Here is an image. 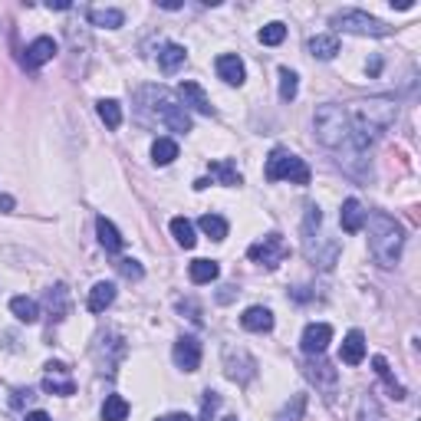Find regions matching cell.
Here are the masks:
<instances>
[{"instance_id":"cell-1","label":"cell","mask_w":421,"mask_h":421,"mask_svg":"<svg viewBox=\"0 0 421 421\" xmlns=\"http://www.w3.org/2000/svg\"><path fill=\"white\" fill-rule=\"evenodd\" d=\"M365 221H369V250H372V257H375V264L395 266L398 257H402V244H405L402 224L395 217L382 214V211L365 214Z\"/></svg>"},{"instance_id":"cell-2","label":"cell","mask_w":421,"mask_h":421,"mask_svg":"<svg viewBox=\"0 0 421 421\" xmlns=\"http://www.w3.org/2000/svg\"><path fill=\"white\" fill-rule=\"evenodd\" d=\"M138 103L145 105L158 122H162L165 129L172 132H191V115L188 109L181 105V99H175L172 93L165 86H145L138 89Z\"/></svg>"},{"instance_id":"cell-3","label":"cell","mask_w":421,"mask_h":421,"mask_svg":"<svg viewBox=\"0 0 421 421\" xmlns=\"http://www.w3.org/2000/svg\"><path fill=\"white\" fill-rule=\"evenodd\" d=\"M313 129L326 148H343L353 135V119L343 105H319L316 115H313Z\"/></svg>"},{"instance_id":"cell-4","label":"cell","mask_w":421,"mask_h":421,"mask_svg":"<svg viewBox=\"0 0 421 421\" xmlns=\"http://www.w3.org/2000/svg\"><path fill=\"white\" fill-rule=\"evenodd\" d=\"M395 119H398V103H395V99H385V95H378V99H369V103H362V105H359L353 129L365 132V135H369V129L385 132V129H392V125H395Z\"/></svg>"},{"instance_id":"cell-5","label":"cell","mask_w":421,"mask_h":421,"mask_svg":"<svg viewBox=\"0 0 421 421\" xmlns=\"http://www.w3.org/2000/svg\"><path fill=\"white\" fill-rule=\"evenodd\" d=\"M264 172H266V178H270V181L310 184V168H306V162H303V158H296L293 152H286V148H276V152H270Z\"/></svg>"},{"instance_id":"cell-6","label":"cell","mask_w":421,"mask_h":421,"mask_svg":"<svg viewBox=\"0 0 421 421\" xmlns=\"http://www.w3.org/2000/svg\"><path fill=\"white\" fill-rule=\"evenodd\" d=\"M333 26L336 30H345V33H355V36H388L392 26L382 24L378 17L365 14V10H343L333 17Z\"/></svg>"},{"instance_id":"cell-7","label":"cell","mask_w":421,"mask_h":421,"mask_svg":"<svg viewBox=\"0 0 421 421\" xmlns=\"http://www.w3.org/2000/svg\"><path fill=\"white\" fill-rule=\"evenodd\" d=\"M224 372L237 385H247L250 378L257 375V359L247 349H241V345H224Z\"/></svg>"},{"instance_id":"cell-8","label":"cell","mask_w":421,"mask_h":421,"mask_svg":"<svg viewBox=\"0 0 421 421\" xmlns=\"http://www.w3.org/2000/svg\"><path fill=\"white\" fill-rule=\"evenodd\" d=\"M286 254H290V247L284 244L280 234H266L264 241H257L247 250V257L254 260V264H264V266H280L286 260Z\"/></svg>"},{"instance_id":"cell-9","label":"cell","mask_w":421,"mask_h":421,"mask_svg":"<svg viewBox=\"0 0 421 421\" xmlns=\"http://www.w3.org/2000/svg\"><path fill=\"white\" fill-rule=\"evenodd\" d=\"M43 392H50V395H63V398L76 392V382H73V375H69V369L63 365V362H50V365H46Z\"/></svg>"},{"instance_id":"cell-10","label":"cell","mask_w":421,"mask_h":421,"mask_svg":"<svg viewBox=\"0 0 421 421\" xmlns=\"http://www.w3.org/2000/svg\"><path fill=\"white\" fill-rule=\"evenodd\" d=\"M175 365L181 372H198L201 365V343L194 336H181L178 343H175Z\"/></svg>"},{"instance_id":"cell-11","label":"cell","mask_w":421,"mask_h":421,"mask_svg":"<svg viewBox=\"0 0 421 421\" xmlns=\"http://www.w3.org/2000/svg\"><path fill=\"white\" fill-rule=\"evenodd\" d=\"M329 339H333V326H326V323H310V326L303 329V353L306 355H323L326 353Z\"/></svg>"},{"instance_id":"cell-12","label":"cell","mask_w":421,"mask_h":421,"mask_svg":"<svg viewBox=\"0 0 421 421\" xmlns=\"http://www.w3.org/2000/svg\"><path fill=\"white\" fill-rule=\"evenodd\" d=\"M53 56H56V40H53V36H36L24 53V66L26 69H40L43 63H50Z\"/></svg>"},{"instance_id":"cell-13","label":"cell","mask_w":421,"mask_h":421,"mask_svg":"<svg viewBox=\"0 0 421 421\" xmlns=\"http://www.w3.org/2000/svg\"><path fill=\"white\" fill-rule=\"evenodd\" d=\"M178 99H181V105H191V109L201 112V115H214V105H211L207 93L198 86V83H191V79L178 86Z\"/></svg>"},{"instance_id":"cell-14","label":"cell","mask_w":421,"mask_h":421,"mask_svg":"<svg viewBox=\"0 0 421 421\" xmlns=\"http://www.w3.org/2000/svg\"><path fill=\"white\" fill-rule=\"evenodd\" d=\"M365 207H362L359 198H345L343 201V211H339V224H343L345 234H359L362 227H365Z\"/></svg>"},{"instance_id":"cell-15","label":"cell","mask_w":421,"mask_h":421,"mask_svg":"<svg viewBox=\"0 0 421 421\" xmlns=\"http://www.w3.org/2000/svg\"><path fill=\"white\" fill-rule=\"evenodd\" d=\"M306 375H310L313 382H316V385L326 392V398L336 395V385H339V372H336L329 362L313 359V362H310V369H306Z\"/></svg>"},{"instance_id":"cell-16","label":"cell","mask_w":421,"mask_h":421,"mask_svg":"<svg viewBox=\"0 0 421 421\" xmlns=\"http://www.w3.org/2000/svg\"><path fill=\"white\" fill-rule=\"evenodd\" d=\"M109 343L112 345H105V339H103V343L95 345V359H99V369L112 375V372H115V362L125 355V343H122V336H112Z\"/></svg>"},{"instance_id":"cell-17","label":"cell","mask_w":421,"mask_h":421,"mask_svg":"<svg viewBox=\"0 0 421 421\" xmlns=\"http://www.w3.org/2000/svg\"><path fill=\"white\" fill-rule=\"evenodd\" d=\"M217 76L227 83V86H241L244 83V63L241 56H234V53H224V56H217Z\"/></svg>"},{"instance_id":"cell-18","label":"cell","mask_w":421,"mask_h":421,"mask_svg":"<svg viewBox=\"0 0 421 421\" xmlns=\"http://www.w3.org/2000/svg\"><path fill=\"white\" fill-rule=\"evenodd\" d=\"M241 326L250 329V333H270L274 329V313L266 310V306H250L241 316Z\"/></svg>"},{"instance_id":"cell-19","label":"cell","mask_w":421,"mask_h":421,"mask_svg":"<svg viewBox=\"0 0 421 421\" xmlns=\"http://www.w3.org/2000/svg\"><path fill=\"white\" fill-rule=\"evenodd\" d=\"M339 359H343L345 365H359V362L365 359V336H362L359 329H353V333L345 336V343H343V353H339Z\"/></svg>"},{"instance_id":"cell-20","label":"cell","mask_w":421,"mask_h":421,"mask_svg":"<svg viewBox=\"0 0 421 421\" xmlns=\"http://www.w3.org/2000/svg\"><path fill=\"white\" fill-rule=\"evenodd\" d=\"M184 60H188V53L178 43H165L162 50H158V66H162V73H178V69L184 66Z\"/></svg>"},{"instance_id":"cell-21","label":"cell","mask_w":421,"mask_h":421,"mask_svg":"<svg viewBox=\"0 0 421 421\" xmlns=\"http://www.w3.org/2000/svg\"><path fill=\"white\" fill-rule=\"evenodd\" d=\"M112 300H115V284H109V280L95 284L89 290V313H105L112 306Z\"/></svg>"},{"instance_id":"cell-22","label":"cell","mask_w":421,"mask_h":421,"mask_svg":"<svg viewBox=\"0 0 421 421\" xmlns=\"http://www.w3.org/2000/svg\"><path fill=\"white\" fill-rule=\"evenodd\" d=\"M89 24L93 26H105V30H119L125 24V14L115 7H93L89 10Z\"/></svg>"},{"instance_id":"cell-23","label":"cell","mask_w":421,"mask_h":421,"mask_svg":"<svg viewBox=\"0 0 421 421\" xmlns=\"http://www.w3.org/2000/svg\"><path fill=\"white\" fill-rule=\"evenodd\" d=\"M46 306H50V316L60 323V319H66L69 313V290L63 284H56L50 293H46Z\"/></svg>"},{"instance_id":"cell-24","label":"cell","mask_w":421,"mask_h":421,"mask_svg":"<svg viewBox=\"0 0 421 421\" xmlns=\"http://www.w3.org/2000/svg\"><path fill=\"white\" fill-rule=\"evenodd\" d=\"M95 234H99V244H103L109 254H119L122 250V237H119V231H115V224H112L109 217H99V221H95Z\"/></svg>"},{"instance_id":"cell-25","label":"cell","mask_w":421,"mask_h":421,"mask_svg":"<svg viewBox=\"0 0 421 421\" xmlns=\"http://www.w3.org/2000/svg\"><path fill=\"white\" fill-rule=\"evenodd\" d=\"M10 310H14V316L20 319V323H36L40 319V306H36V300H30V296H14L10 300Z\"/></svg>"},{"instance_id":"cell-26","label":"cell","mask_w":421,"mask_h":421,"mask_svg":"<svg viewBox=\"0 0 421 421\" xmlns=\"http://www.w3.org/2000/svg\"><path fill=\"white\" fill-rule=\"evenodd\" d=\"M217 274H221V266L214 264V260H194V264L188 266V276L191 284H211V280H217Z\"/></svg>"},{"instance_id":"cell-27","label":"cell","mask_w":421,"mask_h":421,"mask_svg":"<svg viewBox=\"0 0 421 421\" xmlns=\"http://www.w3.org/2000/svg\"><path fill=\"white\" fill-rule=\"evenodd\" d=\"M310 53L316 60H333L336 53H339V40H336L333 33H319L310 40Z\"/></svg>"},{"instance_id":"cell-28","label":"cell","mask_w":421,"mask_h":421,"mask_svg":"<svg viewBox=\"0 0 421 421\" xmlns=\"http://www.w3.org/2000/svg\"><path fill=\"white\" fill-rule=\"evenodd\" d=\"M178 158V142L175 138H155L152 142V162L155 165H172Z\"/></svg>"},{"instance_id":"cell-29","label":"cell","mask_w":421,"mask_h":421,"mask_svg":"<svg viewBox=\"0 0 421 421\" xmlns=\"http://www.w3.org/2000/svg\"><path fill=\"white\" fill-rule=\"evenodd\" d=\"M172 234H175V241H178L184 250H191L194 244H198V237H194V227H191L188 217H175V221H172Z\"/></svg>"},{"instance_id":"cell-30","label":"cell","mask_w":421,"mask_h":421,"mask_svg":"<svg viewBox=\"0 0 421 421\" xmlns=\"http://www.w3.org/2000/svg\"><path fill=\"white\" fill-rule=\"evenodd\" d=\"M95 109H99V119L105 122V129H119L122 125V105L115 99H103Z\"/></svg>"},{"instance_id":"cell-31","label":"cell","mask_w":421,"mask_h":421,"mask_svg":"<svg viewBox=\"0 0 421 421\" xmlns=\"http://www.w3.org/2000/svg\"><path fill=\"white\" fill-rule=\"evenodd\" d=\"M125 415H129V402L122 395H109L103 405V421H125Z\"/></svg>"},{"instance_id":"cell-32","label":"cell","mask_w":421,"mask_h":421,"mask_svg":"<svg viewBox=\"0 0 421 421\" xmlns=\"http://www.w3.org/2000/svg\"><path fill=\"white\" fill-rule=\"evenodd\" d=\"M201 231L211 237V241H224L227 237V221L221 214H204L201 217Z\"/></svg>"},{"instance_id":"cell-33","label":"cell","mask_w":421,"mask_h":421,"mask_svg":"<svg viewBox=\"0 0 421 421\" xmlns=\"http://www.w3.org/2000/svg\"><path fill=\"white\" fill-rule=\"evenodd\" d=\"M211 175H214L221 184H227V188L241 184V172H237L231 162H211Z\"/></svg>"},{"instance_id":"cell-34","label":"cell","mask_w":421,"mask_h":421,"mask_svg":"<svg viewBox=\"0 0 421 421\" xmlns=\"http://www.w3.org/2000/svg\"><path fill=\"white\" fill-rule=\"evenodd\" d=\"M300 93V76L293 73V69H280V99L284 103H293Z\"/></svg>"},{"instance_id":"cell-35","label":"cell","mask_w":421,"mask_h":421,"mask_svg":"<svg viewBox=\"0 0 421 421\" xmlns=\"http://www.w3.org/2000/svg\"><path fill=\"white\" fill-rule=\"evenodd\" d=\"M372 365H375V375L378 378H385V385H388V392H392V398H405V388L398 385L395 378H392V372H388V362L382 359V355H375V359H372Z\"/></svg>"},{"instance_id":"cell-36","label":"cell","mask_w":421,"mask_h":421,"mask_svg":"<svg viewBox=\"0 0 421 421\" xmlns=\"http://www.w3.org/2000/svg\"><path fill=\"white\" fill-rule=\"evenodd\" d=\"M284 36H286V26L284 24H266L264 30H260V43H264V46H276V43H284Z\"/></svg>"},{"instance_id":"cell-37","label":"cell","mask_w":421,"mask_h":421,"mask_svg":"<svg viewBox=\"0 0 421 421\" xmlns=\"http://www.w3.org/2000/svg\"><path fill=\"white\" fill-rule=\"evenodd\" d=\"M303 412H306V395H293V402L286 405L284 412H280V418H276V421H300Z\"/></svg>"},{"instance_id":"cell-38","label":"cell","mask_w":421,"mask_h":421,"mask_svg":"<svg viewBox=\"0 0 421 421\" xmlns=\"http://www.w3.org/2000/svg\"><path fill=\"white\" fill-rule=\"evenodd\" d=\"M217 405H221V395H217V392H204V402H201V418L198 421H214Z\"/></svg>"},{"instance_id":"cell-39","label":"cell","mask_w":421,"mask_h":421,"mask_svg":"<svg viewBox=\"0 0 421 421\" xmlns=\"http://www.w3.org/2000/svg\"><path fill=\"white\" fill-rule=\"evenodd\" d=\"M119 274L125 276V280H142V276H145V270H142V264H138V260H119Z\"/></svg>"},{"instance_id":"cell-40","label":"cell","mask_w":421,"mask_h":421,"mask_svg":"<svg viewBox=\"0 0 421 421\" xmlns=\"http://www.w3.org/2000/svg\"><path fill=\"white\" fill-rule=\"evenodd\" d=\"M158 421H194V418L184 412H175V415H165V418H158Z\"/></svg>"},{"instance_id":"cell-41","label":"cell","mask_w":421,"mask_h":421,"mask_svg":"<svg viewBox=\"0 0 421 421\" xmlns=\"http://www.w3.org/2000/svg\"><path fill=\"white\" fill-rule=\"evenodd\" d=\"M0 211H14V198L10 194H0Z\"/></svg>"},{"instance_id":"cell-42","label":"cell","mask_w":421,"mask_h":421,"mask_svg":"<svg viewBox=\"0 0 421 421\" xmlns=\"http://www.w3.org/2000/svg\"><path fill=\"white\" fill-rule=\"evenodd\" d=\"M24 421H50V415H46V412H30Z\"/></svg>"},{"instance_id":"cell-43","label":"cell","mask_w":421,"mask_h":421,"mask_svg":"<svg viewBox=\"0 0 421 421\" xmlns=\"http://www.w3.org/2000/svg\"><path fill=\"white\" fill-rule=\"evenodd\" d=\"M392 7H398V10H412V7H415V0H398V4H392Z\"/></svg>"},{"instance_id":"cell-44","label":"cell","mask_w":421,"mask_h":421,"mask_svg":"<svg viewBox=\"0 0 421 421\" xmlns=\"http://www.w3.org/2000/svg\"><path fill=\"white\" fill-rule=\"evenodd\" d=\"M73 4H66V0H56V4H50V10H69Z\"/></svg>"},{"instance_id":"cell-45","label":"cell","mask_w":421,"mask_h":421,"mask_svg":"<svg viewBox=\"0 0 421 421\" xmlns=\"http://www.w3.org/2000/svg\"><path fill=\"white\" fill-rule=\"evenodd\" d=\"M227 421H237V418H227Z\"/></svg>"}]
</instances>
